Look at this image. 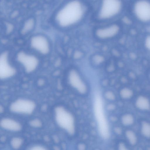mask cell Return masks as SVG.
I'll return each instance as SVG.
<instances>
[{
	"instance_id": "cell-16",
	"label": "cell",
	"mask_w": 150,
	"mask_h": 150,
	"mask_svg": "<svg viewBox=\"0 0 150 150\" xmlns=\"http://www.w3.org/2000/svg\"><path fill=\"white\" fill-rule=\"evenodd\" d=\"M23 143L22 139L18 137H15L12 138L11 142L12 147L14 149H17L19 148Z\"/></svg>"
},
{
	"instance_id": "cell-21",
	"label": "cell",
	"mask_w": 150,
	"mask_h": 150,
	"mask_svg": "<svg viewBox=\"0 0 150 150\" xmlns=\"http://www.w3.org/2000/svg\"><path fill=\"white\" fill-rule=\"evenodd\" d=\"M145 46L147 49L150 51V35L148 36L145 40Z\"/></svg>"
},
{
	"instance_id": "cell-5",
	"label": "cell",
	"mask_w": 150,
	"mask_h": 150,
	"mask_svg": "<svg viewBox=\"0 0 150 150\" xmlns=\"http://www.w3.org/2000/svg\"><path fill=\"white\" fill-rule=\"evenodd\" d=\"M17 59L25 71L28 73L34 71L37 67L38 64V60L36 57L23 52L18 53Z\"/></svg>"
},
{
	"instance_id": "cell-8",
	"label": "cell",
	"mask_w": 150,
	"mask_h": 150,
	"mask_svg": "<svg viewBox=\"0 0 150 150\" xmlns=\"http://www.w3.org/2000/svg\"><path fill=\"white\" fill-rule=\"evenodd\" d=\"M16 70L9 63L6 52L3 53L0 57V78L4 80L14 75Z\"/></svg>"
},
{
	"instance_id": "cell-7",
	"label": "cell",
	"mask_w": 150,
	"mask_h": 150,
	"mask_svg": "<svg viewBox=\"0 0 150 150\" xmlns=\"http://www.w3.org/2000/svg\"><path fill=\"white\" fill-rule=\"evenodd\" d=\"M68 80L70 85L79 93L85 94L87 91V88L78 73L72 70L69 72Z\"/></svg>"
},
{
	"instance_id": "cell-4",
	"label": "cell",
	"mask_w": 150,
	"mask_h": 150,
	"mask_svg": "<svg viewBox=\"0 0 150 150\" xmlns=\"http://www.w3.org/2000/svg\"><path fill=\"white\" fill-rule=\"evenodd\" d=\"M121 3L116 0L103 1L99 13V17L101 19H108L114 16L120 11Z\"/></svg>"
},
{
	"instance_id": "cell-9",
	"label": "cell",
	"mask_w": 150,
	"mask_h": 150,
	"mask_svg": "<svg viewBox=\"0 0 150 150\" xmlns=\"http://www.w3.org/2000/svg\"><path fill=\"white\" fill-rule=\"evenodd\" d=\"M30 43L33 48L42 54H47L49 51L48 42L46 38L43 36H33L31 40Z\"/></svg>"
},
{
	"instance_id": "cell-22",
	"label": "cell",
	"mask_w": 150,
	"mask_h": 150,
	"mask_svg": "<svg viewBox=\"0 0 150 150\" xmlns=\"http://www.w3.org/2000/svg\"><path fill=\"white\" fill-rule=\"evenodd\" d=\"M118 150H129L123 143H120L118 146Z\"/></svg>"
},
{
	"instance_id": "cell-20",
	"label": "cell",
	"mask_w": 150,
	"mask_h": 150,
	"mask_svg": "<svg viewBox=\"0 0 150 150\" xmlns=\"http://www.w3.org/2000/svg\"><path fill=\"white\" fill-rule=\"evenodd\" d=\"M28 150H47L44 147L40 145H34L30 148Z\"/></svg>"
},
{
	"instance_id": "cell-17",
	"label": "cell",
	"mask_w": 150,
	"mask_h": 150,
	"mask_svg": "<svg viewBox=\"0 0 150 150\" xmlns=\"http://www.w3.org/2000/svg\"><path fill=\"white\" fill-rule=\"evenodd\" d=\"M120 94L122 98L127 99L130 98L132 96V92L130 89L127 88H124L120 91Z\"/></svg>"
},
{
	"instance_id": "cell-2",
	"label": "cell",
	"mask_w": 150,
	"mask_h": 150,
	"mask_svg": "<svg viewBox=\"0 0 150 150\" xmlns=\"http://www.w3.org/2000/svg\"><path fill=\"white\" fill-rule=\"evenodd\" d=\"M55 118L58 125L70 134L74 133V120L71 115L64 108L58 106L54 110Z\"/></svg>"
},
{
	"instance_id": "cell-12",
	"label": "cell",
	"mask_w": 150,
	"mask_h": 150,
	"mask_svg": "<svg viewBox=\"0 0 150 150\" xmlns=\"http://www.w3.org/2000/svg\"><path fill=\"white\" fill-rule=\"evenodd\" d=\"M136 105L139 109L143 110H148L150 108L149 100L143 96H140L138 98L136 101Z\"/></svg>"
},
{
	"instance_id": "cell-10",
	"label": "cell",
	"mask_w": 150,
	"mask_h": 150,
	"mask_svg": "<svg viewBox=\"0 0 150 150\" xmlns=\"http://www.w3.org/2000/svg\"><path fill=\"white\" fill-rule=\"evenodd\" d=\"M0 124L2 128L11 131H18L21 129V125L19 122L10 118H3L1 120Z\"/></svg>"
},
{
	"instance_id": "cell-11",
	"label": "cell",
	"mask_w": 150,
	"mask_h": 150,
	"mask_svg": "<svg viewBox=\"0 0 150 150\" xmlns=\"http://www.w3.org/2000/svg\"><path fill=\"white\" fill-rule=\"evenodd\" d=\"M119 29L117 26L115 25H111L99 29L96 31V35L100 38H108L115 35L118 33Z\"/></svg>"
},
{
	"instance_id": "cell-14",
	"label": "cell",
	"mask_w": 150,
	"mask_h": 150,
	"mask_svg": "<svg viewBox=\"0 0 150 150\" xmlns=\"http://www.w3.org/2000/svg\"><path fill=\"white\" fill-rule=\"evenodd\" d=\"M141 132L143 136L147 138H150V123L146 122H143L141 125Z\"/></svg>"
},
{
	"instance_id": "cell-13",
	"label": "cell",
	"mask_w": 150,
	"mask_h": 150,
	"mask_svg": "<svg viewBox=\"0 0 150 150\" xmlns=\"http://www.w3.org/2000/svg\"><path fill=\"white\" fill-rule=\"evenodd\" d=\"M125 136L128 141L131 145H134L137 143V136L135 133L132 130H127L125 132Z\"/></svg>"
},
{
	"instance_id": "cell-3",
	"label": "cell",
	"mask_w": 150,
	"mask_h": 150,
	"mask_svg": "<svg viewBox=\"0 0 150 150\" xmlns=\"http://www.w3.org/2000/svg\"><path fill=\"white\" fill-rule=\"evenodd\" d=\"M36 107L35 103L33 100L24 98L17 99L11 104L10 109L13 112L22 115L32 114Z\"/></svg>"
},
{
	"instance_id": "cell-15",
	"label": "cell",
	"mask_w": 150,
	"mask_h": 150,
	"mask_svg": "<svg viewBox=\"0 0 150 150\" xmlns=\"http://www.w3.org/2000/svg\"><path fill=\"white\" fill-rule=\"evenodd\" d=\"M121 121L122 124L124 125L130 126L132 125L134 122V118L131 115L126 114L122 116Z\"/></svg>"
},
{
	"instance_id": "cell-19",
	"label": "cell",
	"mask_w": 150,
	"mask_h": 150,
	"mask_svg": "<svg viewBox=\"0 0 150 150\" xmlns=\"http://www.w3.org/2000/svg\"><path fill=\"white\" fill-rule=\"evenodd\" d=\"M31 126L35 127H39L41 126L42 124L41 122L38 120H34L30 122Z\"/></svg>"
},
{
	"instance_id": "cell-1",
	"label": "cell",
	"mask_w": 150,
	"mask_h": 150,
	"mask_svg": "<svg viewBox=\"0 0 150 150\" xmlns=\"http://www.w3.org/2000/svg\"><path fill=\"white\" fill-rule=\"evenodd\" d=\"M84 12L83 6L80 2L72 1L66 4L59 11L56 15V21L61 26H69L78 22Z\"/></svg>"
},
{
	"instance_id": "cell-18",
	"label": "cell",
	"mask_w": 150,
	"mask_h": 150,
	"mask_svg": "<svg viewBox=\"0 0 150 150\" xmlns=\"http://www.w3.org/2000/svg\"><path fill=\"white\" fill-rule=\"evenodd\" d=\"M105 97L108 100L112 101L115 100V96L114 93L109 91H107L105 93Z\"/></svg>"
},
{
	"instance_id": "cell-6",
	"label": "cell",
	"mask_w": 150,
	"mask_h": 150,
	"mask_svg": "<svg viewBox=\"0 0 150 150\" xmlns=\"http://www.w3.org/2000/svg\"><path fill=\"white\" fill-rule=\"evenodd\" d=\"M134 11L137 17L144 22L150 21V3L145 0L136 2L134 6Z\"/></svg>"
}]
</instances>
